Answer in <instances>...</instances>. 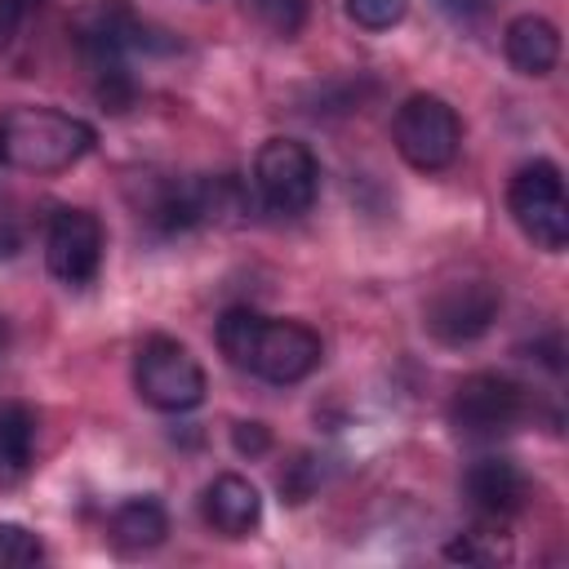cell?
Instances as JSON below:
<instances>
[{
	"instance_id": "cell-9",
	"label": "cell",
	"mask_w": 569,
	"mask_h": 569,
	"mask_svg": "<svg viewBox=\"0 0 569 569\" xmlns=\"http://www.w3.org/2000/svg\"><path fill=\"white\" fill-rule=\"evenodd\" d=\"M102 222L89 209H58L44 231V262L67 289H84L102 267Z\"/></svg>"
},
{
	"instance_id": "cell-6",
	"label": "cell",
	"mask_w": 569,
	"mask_h": 569,
	"mask_svg": "<svg viewBox=\"0 0 569 569\" xmlns=\"http://www.w3.org/2000/svg\"><path fill=\"white\" fill-rule=\"evenodd\" d=\"M253 187H258V200L271 213L298 218V213H307L316 204L320 160L298 138H267L258 147V156H253Z\"/></svg>"
},
{
	"instance_id": "cell-2",
	"label": "cell",
	"mask_w": 569,
	"mask_h": 569,
	"mask_svg": "<svg viewBox=\"0 0 569 569\" xmlns=\"http://www.w3.org/2000/svg\"><path fill=\"white\" fill-rule=\"evenodd\" d=\"M98 133L89 120L58 107H9L0 111V169L62 173L93 151Z\"/></svg>"
},
{
	"instance_id": "cell-8",
	"label": "cell",
	"mask_w": 569,
	"mask_h": 569,
	"mask_svg": "<svg viewBox=\"0 0 569 569\" xmlns=\"http://www.w3.org/2000/svg\"><path fill=\"white\" fill-rule=\"evenodd\" d=\"M498 311H502L498 284H489V280H453V284L431 293V302L422 311V325H427L431 338H440L449 347H462V342L485 338L489 325L498 320Z\"/></svg>"
},
{
	"instance_id": "cell-7",
	"label": "cell",
	"mask_w": 569,
	"mask_h": 569,
	"mask_svg": "<svg viewBox=\"0 0 569 569\" xmlns=\"http://www.w3.org/2000/svg\"><path fill=\"white\" fill-rule=\"evenodd\" d=\"M529 418V391L507 373H467L449 396V422L462 436H502Z\"/></svg>"
},
{
	"instance_id": "cell-20",
	"label": "cell",
	"mask_w": 569,
	"mask_h": 569,
	"mask_svg": "<svg viewBox=\"0 0 569 569\" xmlns=\"http://www.w3.org/2000/svg\"><path fill=\"white\" fill-rule=\"evenodd\" d=\"M449 13H458V18H471L476 9H485V0H440Z\"/></svg>"
},
{
	"instance_id": "cell-17",
	"label": "cell",
	"mask_w": 569,
	"mask_h": 569,
	"mask_svg": "<svg viewBox=\"0 0 569 569\" xmlns=\"http://www.w3.org/2000/svg\"><path fill=\"white\" fill-rule=\"evenodd\" d=\"M44 560V542L13 520H0V565H36Z\"/></svg>"
},
{
	"instance_id": "cell-3",
	"label": "cell",
	"mask_w": 569,
	"mask_h": 569,
	"mask_svg": "<svg viewBox=\"0 0 569 569\" xmlns=\"http://www.w3.org/2000/svg\"><path fill=\"white\" fill-rule=\"evenodd\" d=\"M133 387L160 413H187L204 400L209 382L200 360L169 333H151L133 356Z\"/></svg>"
},
{
	"instance_id": "cell-13",
	"label": "cell",
	"mask_w": 569,
	"mask_h": 569,
	"mask_svg": "<svg viewBox=\"0 0 569 569\" xmlns=\"http://www.w3.org/2000/svg\"><path fill=\"white\" fill-rule=\"evenodd\" d=\"M502 53L520 76H547L560 62V31L538 13H520L502 31Z\"/></svg>"
},
{
	"instance_id": "cell-16",
	"label": "cell",
	"mask_w": 569,
	"mask_h": 569,
	"mask_svg": "<svg viewBox=\"0 0 569 569\" xmlns=\"http://www.w3.org/2000/svg\"><path fill=\"white\" fill-rule=\"evenodd\" d=\"M342 4H347V18L365 31H391L409 13V0H342Z\"/></svg>"
},
{
	"instance_id": "cell-5",
	"label": "cell",
	"mask_w": 569,
	"mask_h": 569,
	"mask_svg": "<svg viewBox=\"0 0 569 569\" xmlns=\"http://www.w3.org/2000/svg\"><path fill=\"white\" fill-rule=\"evenodd\" d=\"M391 138H396V151L405 156V164H413L422 173H436V169H449L458 160L462 120L440 93H409L396 107Z\"/></svg>"
},
{
	"instance_id": "cell-10",
	"label": "cell",
	"mask_w": 569,
	"mask_h": 569,
	"mask_svg": "<svg viewBox=\"0 0 569 569\" xmlns=\"http://www.w3.org/2000/svg\"><path fill=\"white\" fill-rule=\"evenodd\" d=\"M200 516L222 538H249L258 529V520H262V493L253 489V480H244L236 471H222V476H213L204 485Z\"/></svg>"
},
{
	"instance_id": "cell-11",
	"label": "cell",
	"mask_w": 569,
	"mask_h": 569,
	"mask_svg": "<svg viewBox=\"0 0 569 569\" xmlns=\"http://www.w3.org/2000/svg\"><path fill=\"white\" fill-rule=\"evenodd\" d=\"M462 493L480 516L507 520L525 507L529 498V476L511 458H476L462 476Z\"/></svg>"
},
{
	"instance_id": "cell-1",
	"label": "cell",
	"mask_w": 569,
	"mask_h": 569,
	"mask_svg": "<svg viewBox=\"0 0 569 569\" xmlns=\"http://www.w3.org/2000/svg\"><path fill=\"white\" fill-rule=\"evenodd\" d=\"M218 347L236 369H249L253 378L276 382V387L302 382L325 356V342L311 325L276 320V316H262L253 307H227L222 311Z\"/></svg>"
},
{
	"instance_id": "cell-4",
	"label": "cell",
	"mask_w": 569,
	"mask_h": 569,
	"mask_svg": "<svg viewBox=\"0 0 569 569\" xmlns=\"http://www.w3.org/2000/svg\"><path fill=\"white\" fill-rule=\"evenodd\" d=\"M507 209L516 227L547 253H560L569 244V196L565 178L551 160H529L507 182Z\"/></svg>"
},
{
	"instance_id": "cell-12",
	"label": "cell",
	"mask_w": 569,
	"mask_h": 569,
	"mask_svg": "<svg viewBox=\"0 0 569 569\" xmlns=\"http://www.w3.org/2000/svg\"><path fill=\"white\" fill-rule=\"evenodd\" d=\"M164 533H169V511H164V502L151 498V493L124 498V502L111 511V520H107V538H111V547L124 551V556H142V551L160 547Z\"/></svg>"
},
{
	"instance_id": "cell-15",
	"label": "cell",
	"mask_w": 569,
	"mask_h": 569,
	"mask_svg": "<svg viewBox=\"0 0 569 569\" xmlns=\"http://www.w3.org/2000/svg\"><path fill=\"white\" fill-rule=\"evenodd\" d=\"M249 9L258 13V22L276 36H298L307 22V0H249Z\"/></svg>"
},
{
	"instance_id": "cell-21",
	"label": "cell",
	"mask_w": 569,
	"mask_h": 569,
	"mask_svg": "<svg viewBox=\"0 0 569 569\" xmlns=\"http://www.w3.org/2000/svg\"><path fill=\"white\" fill-rule=\"evenodd\" d=\"M4 347H9V329H4V316H0V356H4Z\"/></svg>"
},
{
	"instance_id": "cell-19",
	"label": "cell",
	"mask_w": 569,
	"mask_h": 569,
	"mask_svg": "<svg viewBox=\"0 0 569 569\" xmlns=\"http://www.w3.org/2000/svg\"><path fill=\"white\" fill-rule=\"evenodd\" d=\"M27 9H31V0H0V44L13 40V31H18L22 18H27Z\"/></svg>"
},
{
	"instance_id": "cell-18",
	"label": "cell",
	"mask_w": 569,
	"mask_h": 569,
	"mask_svg": "<svg viewBox=\"0 0 569 569\" xmlns=\"http://www.w3.org/2000/svg\"><path fill=\"white\" fill-rule=\"evenodd\" d=\"M236 449L240 453H249V458H258V453H267V445H271V431L262 427V422H236Z\"/></svg>"
},
{
	"instance_id": "cell-14",
	"label": "cell",
	"mask_w": 569,
	"mask_h": 569,
	"mask_svg": "<svg viewBox=\"0 0 569 569\" xmlns=\"http://www.w3.org/2000/svg\"><path fill=\"white\" fill-rule=\"evenodd\" d=\"M36 462V413L18 400L0 405V489L27 480Z\"/></svg>"
}]
</instances>
